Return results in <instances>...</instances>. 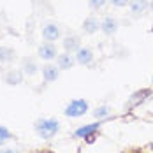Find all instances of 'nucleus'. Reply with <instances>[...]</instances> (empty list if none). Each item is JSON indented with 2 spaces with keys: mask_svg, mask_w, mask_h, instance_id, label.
<instances>
[{
  "mask_svg": "<svg viewBox=\"0 0 153 153\" xmlns=\"http://www.w3.org/2000/svg\"><path fill=\"white\" fill-rule=\"evenodd\" d=\"M21 72L23 74H28V76H33L35 72H37V63H35V60H32V58H23V62H21Z\"/></svg>",
  "mask_w": 153,
  "mask_h": 153,
  "instance_id": "f8f14e48",
  "label": "nucleus"
},
{
  "mask_svg": "<svg viewBox=\"0 0 153 153\" xmlns=\"http://www.w3.org/2000/svg\"><path fill=\"white\" fill-rule=\"evenodd\" d=\"M63 48H65V51L69 53H72V51H77L79 48H81V42H79V39H77L76 35H69V37H65L63 39Z\"/></svg>",
  "mask_w": 153,
  "mask_h": 153,
  "instance_id": "9b49d317",
  "label": "nucleus"
},
{
  "mask_svg": "<svg viewBox=\"0 0 153 153\" xmlns=\"http://www.w3.org/2000/svg\"><path fill=\"white\" fill-rule=\"evenodd\" d=\"M107 114H109V107L107 106H100V107H97V109L93 111V116L99 118V120L104 118V116H107Z\"/></svg>",
  "mask_w": 153,
  "mask_h": 153,
  "instance_id": "dca6fc26",
  "label": "nucleus"
},
{
  "mask_svg": "<svg viewBox=\"0 0 153 153\" xmlns=\"http://www.w3.org/2000/svg\"><path fill=\"white\" fill-rule=\"evenodd\" d=\"M2 153H13V152H11V150H7V152H2Z\"/></svg>",
  "mask_w": 153,
  "mask_h": 153,
  "instance_id": "6ab92c4d",
  "label": "nucleus"
},
{
  "mask_svg": "<svg viewBox=\"0 0 153 153\" xmlns=\"http://www.w3.org/2000/svg\"><path fill=\"white\" fill-rule=\"evenodd\" d=\"M42 37H44L46 41H56V39L60 37V28H58V25L48 23L46 27L42 28Z\"/></svg>",
  "mask_w": 153,
  "mask_h": 153,
  "instance_id": "423d86ee",
  "label": "nucleus"
},
{
  "mask_svg": "<svg viewBox=\"0 0 153 153\" xmlns=\"http://www.w3.org/2000/svg\"><path fill=\"white\" fill-rule=\"evenodd\" d=\"M11 137H13V134L9 132V128L4 127V125H0V146H2L4 143H7Z\"/></svg>",
  "mask_w": 153,
  "mask_h": 153,
  "instance_id": "2eb2a0df",
  "label": "nucleus"
},
{
  "mask_svg": "<svg viewBox=\"0 0 153 153\" xmlns=\"http://www.w3.org/2000/svg\"><path fill=\"white\" fill-rule=\"evenodd\" d=\"M113 5H116V7H123V5H127L128 4V0H109Z\"/></svg>",
  "mask_w": 153,
  "mask_h": 153,
  "instance_id": "a211bd4d",
  "label": "nucleus"
},
{
  "mask_svg": "<svg viewBox=\"0 0 153 153\" xmlns=\"http://www.w3.org/2000/svg\"><path fill=\"white\" fill-rule=\"evenodd\" d=\"M152 81H153V77H152Z\"/></svg>",
  "mask_w": 153,
  "mask_h": 153,
  "instance_id": "412c9836",
  "label": "nucleus"
},
{
  "mask_svg": "<svg viewBox=\"0 0 153 153\" xmlns=\"http://www.w3.org/2000/svg\"><path fill=\"white\" fill-rule=\"evenodd\" d=\"M4 81H5L7 85H11V86L19 85V83L23 81V72H21V71H9V72L4 76Z\"/></svg>",
  "mask_w": 153,
  "mask_h": 153,
  "instance_id": "9d476101",
  "label": "nucleus"
},
{
  "mask_svg": "<svg viewBox=\"0 0 153 153\" xmlns=\"http://www.w3.org/2000/svg\"><path fill=\"white\" fill-rule=\"evenodd\" d=\"M93 51L90 48H79L76 51V62L81 65H92L93 63Z\"/></svg>",
  "mask_w": 153,
  "mask_h": 153,
  "instance_id": "20e7f679",
  "label": "nucleus"
},
{
  "mask_svg": "<svg viewBox=\"0 0 153 153\" xmlns=\"http://www.w3.org/2000/svg\"><path fill=\"white\" fill-rule=\"evenodd\" d=\"M100 28H102V32H104L106 35H113L114 32L118 30V21H116L114 18L107 16V18H104V21L100 23Z\"/></svg>",
  "mask_w": 153,
  "mask_h": 153,
  "instance_id": "6e6552de",
  "label": "nucleus"
},
{
  "mask_svg": "<svg viewBox=\"0 0 153 153\" xmlns=\"http://www.w3.org/2000/svg\"><path fill=\"white\" fill-rule=\"evenodd\" d=\"M128 4H130V9H132V13H136V14L144 13V11L148 9V5H150L146 0H130Z\"/></svg>",
  "mask_w": 153,
  "mask_h": 153,
  "instance_id": "4468645a",
  "label": "nucleus"
},
{
  "mask_svg": "<svg viewBox=\"0 0 153 153\" xmlns=\"http://www.w3.org/2000/svg\"><path fill=\"white\" fill-rule=\"evenodd\" d=\"M33 128H35V132H37L39 137L51 139L58 134L60 123H58V120H55V118H41V120H37V122L33 123Z\"/></svg>",
  "mask_w": 153,
  "mask_h": 153,
  "instance_id": "f257e3e1",
  "label": "nucleus"
},
{
  "mask_svg": "<svg viewBox=\"0 0 153 153\" xmlns=\"http://www.w3.org/2000/svg\"><path fill=\"white\" fill-rule=\"evenodd\" d=\"M99 127H100V122L99 123H90V125H83V127H79L76 132H74V136L79 137V139H88L99 130Z\"/></svg>",
  "mask_w": 153,
  "mask_h": 153,
  "instance_id": "39448f33",
  "label": "nucleus"
},
{
  "mask_svg": "<svg viewBox=\"0 0 153 153\" xmlns=\"http://www.w3.org/2000/svg\"><path fill=\"white\" fill-rule=\"evenodd\" d=\"M99 19L95 18V16H90V18H86L85 19V23H83V28L86 33H95V32L99 30Z\"/></svg>",
  "mask_w": 153,
  "mask_h": 153,
  "instance_id": "ddd939ff",
  "label": "nucleus"
},
{
  "mask_svg": "<svg viewBox=\"0 0 153 153\" xmlns=\"http://www.w3.org/2000/svg\"><path fill=\"white\" fill-rule=\"evenodd\" d=\"M88 102L85 100V99H74V100H71L65 109H63V114L65 116H69V118H79V116H83V114H86L88 113Z\"/></svg>",
  "mask_w": 153,
  "mask_h": 153,
  "instance_id": "f03ea898",
  "label": "nucleus"
},
{
  "mask_svg": "<svg viewBox=\"0 0 153 153\" xmlns=\"http://www.w3.org/2000/svg\"><path fill=\"white\" fill-rule=\"evenodd\" d=\"M150 7H152V9H153V0H152V4H150Z\"/></svg>",
  "mask_w": 153,
  "mask_h": 153,
  "instance_id": "aec40b11",
  "label": "nucleus"
},
{
  "mask_svg": "<svg viewBox=\"0 0 153 153\" xmlns=\"http://www.w3.org/2000/svg\"><path fill=\"white\" fill-rule=\"evenodd\" d=\"M58 74H60V72H58V69H56L55 65H49V63H48V65L42 67V77H44L46 83L56 81V79H58Z\"/></svg>",
  "mask_w": 153,
  "mask_h": 153,
  "instance_id": "1a4fd4ad",
  "label": "nucleus"
},
{
  "mask_svg": "<svg viewBox=\"0 0 153 153\" xmlns=\"http://www.w3.org/2000/svg\"><path fill=\"white\" fill-rule=\"evenodd\" d=\"M56 46L53 44V42H44L42 46H39V56L42 58V60H46V62H49V60H55L56 58Z\"/></svg>",
  "mask_w": 153,
  "mask_h": 153,
  "instance_id": "7ed1b4c3",
  "label": "nucleus"
},
{
  "mask_svg": "<svg viewBox=\"0 0 153 153\" xmlns=\"http://www.w3.org/2000/svg\"><path fill=\"white\" fill-rule=\"evenodd\" d=\"M56 63H58V69L67 71V69H72L74 67L76 58H72V55H69V53H62V55L56 56Z\"/></svg>",
  "mask_w": 153,
  "mask_h": 153,
  "instance_id": "0eeeda50",
  "label": "nucleus"
},
{
  "mask_svg": "<svg viewBox=\"0 0 153 153\" xmlns=\"http://www.w3.org/2000/svg\"><path fill=\"white\" fill-rule=\"evenodd\" d=\"M90 4H92L93 9H99V7H102L106 4V0H90Z\"/></svg>",
  "mask_w": 153,
  "mask_h": 153,
  "instance_id": "f3484780",
  "label": "nucleus"
}]
</instances>
